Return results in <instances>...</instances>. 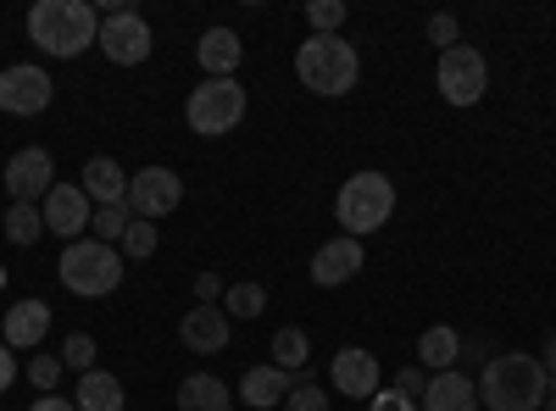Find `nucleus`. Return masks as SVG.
<instances>
[{
    "label": "nucleus",
    "instance_id": "1",
    "mask_svg": "<svg viewBox=\"0 0 556 411\" xmlns=\"http://www.w3.org/2000/svg\"><path fill=\"white\" fill-rule=\"evenodd\" d=\"M28 39L45 56L73 62L101 39V12L89 7V0H39V7L28 12Z\"/></svg>",
    "mask_w": 556,
    "mask_h": 411
},
{
    "label": "nucleus",
    "instance_id": "2",
    "mask_svg": "<svg viewBox=\"0 0 556 411\" xmlns=\"http://www.w3.org/2000/svg\"><path fill=\"white\" fill-rule=\"evenodd\" d=\"M545 395H551V378L540 368V356L506 350V356L484 361L479 406H490V411H534V406H545Z\"/></svg>",
    "mask_w": 556,
    "mask_h": 411
},
{
    "label": "nucleus",
    "instance_id": "3",
    "mask_svg": "<svg viewBox=\"0 0 556 411\" xmlns=\"http://www.w3.org/2000/svg\"><path fill=\"white\" fill-rule=\"evenodd\" d=\"M295 78L312 89V95H351L356 78H362V56L340 34H312L295 51Z\"/></svg>",
    "mask_w": 556,
    "mask_h": 411
},
{
    "label": "nucleus",
    "instance_id": "4",
    "mask_svg": "<svg viewBox=\"0 0 556 411\" xmlns=\"http://www.w3.org/2000/svg\"><path fill=\"white\" fill-rule=\"evenodd\" d=\"M395 211V184L384 172H351L340 195H334V217L345 222V234L362 240V234H379Z\"/></svg>",
    "mask_w": 556,
    "mask_h": 411
},
{
    "label": "nucleus",
    "instance_id": "5",
    "mask_svg": "<svg viewBox=\"0 0 556 411\" xmlns=\"http://www.w3.org/2000/svg\"><path fill=\"white\" fill-rule=\"evenodd\" d=\"M62 284L84 300H96V295H112L123 284V251L117 245H101V240H73L62 251Z\"/></svg>",
    "mask_w": 556,
    "mask_h": 411
},
{
    "label": "nucleus",
    "instance_id": "6",
    "mask_svg": "<svg viewBox=\"0 0 556 411\" xmlns=\"http://www.w3.org/2000/svg\"><path fill=\"white\" fill-rule=\"evenodd\" d=\"M184 117H190L195 133L217 140V133H235L240 117H245V89L240 78H206L190 89V101H184Z\"/></svg>",
    "mask_w": 556,
    "mask_h": 411
},
{
    "label": "nucleus",
    "instance_id": "7",
    "mask_svg": "<svg viewBox=\"0 0 556 411\" xmlns=\"http://www.w3.org/2000/svg\"><path fill=\"white\" fill-rule=\"evenodd\" d=\"M434 84H440V95L451 106H479L484 89H490V67H484V56L473 51V44H451V51H440Z\"/></svg>",
    "mask_w": 556,
    "mask_h": 411
},
{
    "label": "nucleus",
    "instance_id": "8",
    "mask_svg": "<svg viewBox=\"0 0 556 411\" xmlns=\"http://www.w3.org/2000/svg\"><path fill=\"white\" fill-rule=\"evenodd\" d=\"M51 95H56L51 73L34 67V62H12L0 73V112H12V117H39L51 106Z\"/></svg>",
    "mask_w": 556,
    "mask_h": 411
},
{
    "label": "nucleus",
    "instance_id": "9",
    "mask_svg": "<svg viewBox=\"0 0 556 411\" xmlns=\"http://www.w3.org/2000/svg\"><path fill=\"white\" fill-rule=\"evenodd\" d=\"M178 201H184V178L173 167H146L128 178V211L139 222H156V217L178 211Z\"/></svg>",
    "mask_w": 556,
    "mask_h": 411
},
{
    "label": "nucleus",
    "instance_id": "10",
    "mask_svg": "<svg viewBox=\"0 0 556 411\" xmlns=\"http://www.w3.org/2000/svg\"><path fill=\"white\" fill-rule=\"evenodd\" d=\"M101 51H106V62H117V67H139V62L151 56V23L139 17L134 7L101 17Z\"/></svg>",
    "mask_w": 556,
    "mask_h": 411
},
{
    "label": "nucleus",
    "instance_id": "11",
    "mask_svg": "<svg viewBox=\"0 0 556 411\" xmlns=\"http://www.w3.org/2000/svg\"><path fill=\"white\" fill-rule=\"evenodd\" d=\"M51 190H56V162H51V151L28 145V151H17V156L7 162V195H12V201L39 206Z\"/></svg>",
    "mask_w": 556,
    "mask_h": 411
},
{
    "label": "nucleus",
    "instance_id": "12",
    "mask_svg": "<svg viewBox=\"0 0 556 411\" xmlns=\"http://www.w3.org/2000/svg\"><path fill=\"white\" fill-rule=\"evenodd\" d=\"M39 211H45V234H56V240H84V228H89V195L78 190V184H56L51 195L39 201Z\"/></svg>",
    "mask_w": 556,
    "mask_h": 411
},
{
    "label": "nucleus",
    "instance_id": "13",
    "mask_svg": "<svg viewBox=\"0 0 556 411\" xmlns=\"http://www.w3.org/2000/svg\"><path fill=\"white\" fill-rule=\"evenodd\" d=\"M329 378H334V389H340V395H351V400H374V395L384 389V373H379V356H367L362 345H345V350L334 356V368H329Z\"/></svg>",
    "mask_w": 556,
    "mask_h": 411
},
{
    "label": "nucleus",
    "instance_id": "14",
    "mask_svg": "<svg viewBox=\"0 0 556 411\" xmlns=\"http://www.w3.org/2000/svg\"><path fill=\"white\" fill-rule=\"evenodd\" d=\"M362 272V240H351V234H340V240H329L317 256H312V284L317 290H340V284H351Z\"/></svg>",
    "mask_w": 556,
    "mask_h": 411
},
{
    "label": "nucleus",
    "instance_id": "15",
    "mask_svg": "<svg viewBox=\"0 0 556 411\" xmlns=\"http://www.w3.org/2000/svg\"><path fill=\"white\" fill-rule=\"evenodd\" d=\"M178 339L190 345L195 356H217L228 345V311L223 306H190L178 323Z\"/></svg>",
    "mask_w": 556,
    "mask_h": 411
},
{
    "label": "nucleus",
    "instance_id": "16",
    "mask_svg": "<svg viewBox=\"0 0 556 411\" xmlns=\"http://www.w3.org/2000/svg\"><path fill=\"white\" fill-rule=\"evenodd\" d=\"M290 389H295V373L273 368V361H262V368H251V373L240 378V400H245V406H256V411L285 406V400H290Z\"/></svg>",
    "mask_w": 556,
    "mask_h": 411
},
{
    "label": "nucleus",
    "instance_id": "17",
    "mask_svg": "<svg viewBox=\"0 0 556 411\" xmlns=\"http://www.w3.org/2000/svg\"><path fill=\"white\" fill-rule=\"evenodd\" d=\"M240 56H245V44H240V34H235V28H206V34H201V44H195V62H201V73H206V78H235Z\"/></svg>",
    "mask_w": 556,
    "mask_h": 411
},
{
    "label": "nucleus",
    "instance_id": "18",
    "mask_svg": "<svg viewBox=\"0 0 556 411\" xmlns=\"http://www.w3.org/2000/svg\"><path fill=\"white\" fill-rule=\"evenodd\" d=\"M89 206H128V172L112 162V156H96V162H84V184Z\"/></svg>",
    "mask_w": 556,
    "mask_h": 411
},
{
    "label": "nucleus",
    "instance_id": "19",
    "mask_svg": "<svg viewBox=\"0 0 556 411\" xmlns=\"http://www.w3.org/2000/svg\"><path fill=\"white\" fill-rule=\"evenodd\" d=\"M424 411H479V384L468 373H434L424 389Z\"/></svg>",
    "mask_w": 556,
    "mask_h": 411
},
{
    "label": "nucleus",
    "instance_id": "20",
    "mask_svg": "<svg viewBox=\"0 0 556 411\" xmlns=\"http://www.w3.org/2000/svg\"><path fill=\"white\" fill-rule=\"evenodd\" d=\"M45 334H51V306L45 300H17L7 311V345L12 350H34Z\"/></svg>",
    "mask_w": 556,
    "mask_h": 411
},
{
    "label": "nucleus",
    "instance_id": "21",
    "mask_svg": "<svg viewBox=\"0 0 556 411\" xmlns=\"http://www.w3.org/2000/svg\"><path fill=\"white\" fill-rule=\"evenodd\" d=\"M178 411H235V395L212 373H190L178 384Z\"/></svg>",
    "mask_w": 556,
    "mask_h": 411
},
{
    "label": "nucleus",
    "instance_id": "22",
    "mask_svg": "<svg viewBox=\"0 0 556 411\" xmlns=\"http://www.w3.org/2000/svg\"><path fill=\"white\" fill-rule=\"evenodd\" d=\"M456 361H462V334L456 329L434 323L424 339H417V368H424V373H451Z\"/></svg>",
    "mask_w": 556,
    "mask_h": 411
},
{
    "label": "nucleus",
    "instance_id": "23",
    "mask_svg": "<svg viewBox=\"0 0 556 411\" xmlns=\"http://www.w3.org/2000/svg\"><path fill=\"white\" fill-rule=\"evenodd\" d=\"M73 406L78 411H123V384L112 378V373H84L78 378V395H73Z\"/></svg>",
    "mask_w": 556,
    "mask_h": 411
},
{
    "label": "nucleus",
    "instance_id": "24",
    "mask_svg": "<svg viewBox=\"0 0 556 411\" xmlns=\"http://www.w3.org/2000/svg\"><path fill=\"white\" fill-rule=\"evenodd\" d=\"M39 234H45V211L28 206V201H12V206H7V240H12V245H34Z\"/></svg>",
    "mask_w": 556,
    "mask_h": 411
},
{
    "label": "nucleus",
    "instance_id": "25",
    "mask_svg": "<svg viewBox=\"0 0 556 411\" xmlns=\"http://www.w3.org/2000/svg\"><path fill=\"white\" fill-rule=\"evenodd\" d=\"M273 368L306 373V334H301V329H278V334H273Z\"/></svg>",
    "mask_w": 556,
    "mask_h": 411
},
{
    "label": "nucleus",
    "instance_id": "26",
    "mask_svg": "<svg viewBox=\"0 0 556 411\" xmlns=\"http://www.w3.org/2000/svg\"><path fill=\"white\" fill-rule=\"evenodd\" d=\"M128 222H134V211H128V206H101L96 217H89V240H101V245H123Z\"/></svg>",
    "mask_w": 556,
    "mask_h": 411
},
{
    "label": "nucleus",
    "instance_id": "27",
    "mask_svg": "<svg viewBox=\"0 0 556 411\" xmlns=\"http://www.w3.org/2000/svg\"><path fill=\"white\" fill-rule=\"evenodd\" d=\"M223 311L262 317V311H267V290H262V284H228V290H223Z\"/></svg>",
    "mask_w": 556,
    "mask_h": 411
},
{
    "label": "nucleus",
    "instance_id": "28",
    "mask_svg": "<svg viewBox=\"0 0 556 411\" xmlns=\"http://www.w3.org/2000/svg\"><path fill=\"white\" fill-rule=\"evenodd\" d=\"M156 256V222H128V234H123V261H146Z\"/></svg>",
    "mask_w": 556,
    "mask_h": 411
},
{
    "label": "nucleus",
    "instance_id": "29",
    "mask_svg": "<svg viewBox=\"0 0 556 411\" xmlns=\"http://www.w3.org/2000/svg\"><path fill=\"white\" fill-rule=\"evenodd\" d=\"M62 368H73L78 378H84V373H96V339H89V334H67V345H62Z\"/></svg>",
    "mask_w": 556,
    "mask_h": 411
},
{
    "label": "nucleus",
    "instance_id": "30",
    "mask_svg": "<svg viewBox=\"0 0 556 411\" xmlns=\"http://www.w3.org/2000/svg\"><path fill=\"white\" fill-rule=\"evenodd\" d=\"M306 23H312V34H340L345 0H312V7H306Z\"/></svg>",
    "mask_w": 556,
    "mask_h": 411
},
{
    "label": "nucleus",
    "instance_id": "31",
    "mask_svg": "<svg viewBox=\"0 0 556 411\" xmlns=\"http://www.w3.org/2000/svg\"><path fill=\"white\" fill-rule=\"evenodd\" d=\"M28 384H39L45 395H56V384H62V356H34V361H28Z\"/></svg>",
    "mask_w": 556,
    "mask_h": 411
},
{
    "label": "nucleus",
    "instance_id": "32",
    "mask_svg": "<svg viewBox=\"0 0 556 411\" xmlns=\"http://www.w3.org/2000/svg\"><path fill=\"white\" fill-rule=\"evenodd\" d=\"M429 378H434V373H424V368H412V361H406V368L395 373V384H390V389H401L406 400H424V389H429Z\"/></svg>",
    "mask_w": 556,
    "mask_h": 411
},
{
    "label": "nucleus",
    "instance_id": "33",
    "mask_svg": "<svg viewBox=\"0 0 556 411\" xmlns=\"http://www.w3.org/2000/svg\"><path fill=\"white\" fill-rule=\"evenodd\" d=\"M285 411H329V400H323V389H317V384H295V389H290V400H285Z\"/></svg>",
    "mask_w": 556,
    "mask_h": 411
},
{
    "label": "nucleus",
    "instance_id": "34",
    "mask_svg": "<svg viewBox=\"0 0 556 411\" xmlns=\"http://www.w3.org/2000/svg\"><path fill=\"white\" fill-rule=\"evenodd\" d=\"M429 39L440 44V51H451V44H462V39H456V17H451V12H434V17H429Z\"/></svg>",
    "mask_w": 556,
    "mask_h": 411
},
{
    "label": "nucleus",
    "instance_id": "35",
    "mask_svg": "<svg viewBox=\"0 0 556 411\" xmlns=\"http://www.w3.org/2000/svg\"><path fill=\"white\" fill-rule=\"evenodd\" d=\"M367 406H374V411H424V406H417V400H406L401 389H379V395L367 400Z\"/></svg>",
    "mask_w": 556,
    "mask_h": 411
},
{
    "label": "nucleus",
    "instance_id": "36",
    "mask_svg": "<svg viewBox=\"0 0 556 411\" xmlns=\"http://www.w3.org/2000/svg\"><path fill=\"white\" fill-rule=\"evenodd\" d=\"M223 300V279H217V272H201V279H195V306H217Z\"/></svg>",
    "mask_w": 556,
    "mask_h": 411
},
{
    "label": "nucleus",
    "instance_id": "37",
    "mask_svg": "<svg viewBox=\"0 0 556 411\" xmlns=\"http://www.w3.org/2000/svg\"><path fill=\"white\" fill-rule=\"evenodd\" d=\"M12 384H17V356H12V345H0V395Z\"/></svg>",
    "mask_w": 556,
    "mask_h": 411
},
{
    "label": "nucleus",
    "instance_id": "38",
    "mask_svg": "<svg viewBox=\"0 0 556 411\" xmlns=\"http://www.w3.org/2000/svg\"><path fill=\"white\" fill-rule=\"evenodd\" d=\"M28 411H78V406H73V400H62V395H39Z\"/></svg>",
    "mask_w": 556,
    "mask_h": 411
},
{
    "label": "nucleus",
    "instance_id": "39",
    "mask_svg": "<svg viewBox=\"0 0 556 411\" xmlns=\"http://www.w3.org/2000/svg\"><path fill=\"white\" fill-rule=\"evenodd\" d=\"M540 368H545V378H551V389H556V334L545 339V361H540Z\"/></svg>",
    "mask_w": 556,
    "mask_h": 411
},
{
    "label": "nucleus",
    "instance_id": "40",
    "mask_svg": "<svg viewBox=\"0 0 556 411\" xmlns=\"http://www.w3.org/2000/svg\"><path fill=\"white\" fill-rule=\"evenodd\" d=\"M545 411H556V389H551V395H545Z\"/></svg>",
    "mask_w": 556,
    "mask_h": 411
}]
</instances>
